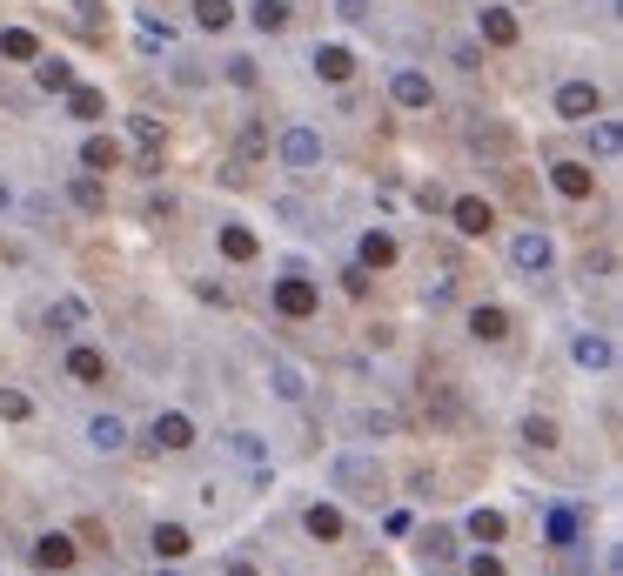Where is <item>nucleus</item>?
<instances>
[{"label": "nucleus", "instance_id": "nucleus-43", "mask_svg": "<svg viewBox=\"0 0 623 576\" xmlns=\"http://www.w3.org/2000/svg\"><path fill=\"white\" fill-rule=\"evenodd\" d=\"M74 7H81V14H101V0H74Z\"/></svg>", "mask_w": 623, "mask_h": 576}, {"label": "nucleus", "instance_id": "nucleus-29", "mask_svg": "<svg viewBox=\"0 0 623 576\" xmlns=\"http://www.w3.org/2000/svg\"><path fill=\"white\" fill-rule=\"evenodd\" d=\"M389 262H396V242H389L382 228H369V235H362V268H389Z\"/></svg>", "mask_w": 623, "mask_h": 576}, {"label": "nucleus", "instance_id": "nucleus-14", "mask_svg": "<svg viewBox=\"0 0 623 576\" xmlns=\"http://www.w3.org/2000/svg\"><path fill=\"white\" fill-rule=\"evenodd\" d=\"M81 168H88V175H108V168H121V148H114L108 134H88V141H81Z\"/></svg>", "mask_w": 623, "mask_h": 576}, {"label": "nucleus", "instance_id": "nucleus-41", "mask_svg": "<svg viewBox=\"0 0 623 576\" xmlns=\"http://www.w3.org/2000/svg\"><path fill=\"white\" fill-rule=\"evenodd\" d=\"M342 282H349V295H369V268H362V262L342 268Z\"/></svg>", "mask_w": 623, "mask_h": 576}, {"label": "nucleus", "instance_id": "nucleus-44", "mask_svg": "<svg viewBox=\"0 0 623 576\" xmlns=\"http://www.w3.org/2000/svg\"><path fill=\"white\" fill-rule=\"evenodd\" d=\"M228 576H255V570H248V563H228Z\"/></svg>", "mask_w": 623, "mask_h": 576}, {"label": "nucleus", "instance_id": "nucleus-18", "mask_svg": "<svg viewBox=\"0 0 623 576\" xmlns=\"http://www.w3.org/2000/svg\"><path fill=\"white\" fill-rule=\"evenodd\" d=\"M570 355H577L583 369H610V362H617V349H610V335H577V342H570Z\"/></svg>", "mask_w": 623, "mask_h": 576}, {"label": "nucleus", "instance_id": "nucleus-11", "mask_svg": "<svg viewBox=\"0 0 623 576\" xmlns=\"http://www.w3.org/2000/svg\"><path fill=\"white\" fill-rule=\"evenodd\" d=\"M309 67L322 74V81H349V74H356V54H349V47H315Z\"/></svg>", "mask_w": 623, "mask_h": 576}, {"label": "nucleus", "instance_id": "nucleus-24", "mask_svg": "<svg viewBox=\"0 0 623 576\" xmlns=\"http://www.w3.org/2000/svg\"><path fill=\"white\" fill-rule=\"evenodd\" d=\"M469 335H476V342H503V335H510V315L503 309H476L469 315Z\"/></svg>", "mask_w": 623, "mask_h": 576}, {"label": "nucleus", "instance_id": "nucleus-3", "mask_svg": "<svg viewBox=\"0 0 623 576\" xmlns=\"http://www.w3.org/2000/svg\"><path fill=\"white\" fill-rule=\"evenodd\" d=\"M557 114H563V121H597V114H603L597 81H563V88H557Z\"/></svg>", "mask_w": 623, "mask_h": 576}, {"label": "nucleus", "instance_id": "nucleus-9", "mask_svg": "<svg viewBox=\"0 0 623 576\" xmlns=\"http://www.w3.org/2000/svg\"><path fill=\"white\" fill-rule=\"evenodd\" d=\"M389 94H396V108H429V101H436L429 74H416V67H402L396 81H389Z\"/></svg>", "mask_w": 623, "mask_h": 576}, {"label": "nucleus", "instance_id": "nucleus-1", "mask_svg": "<svg viewBox=\"0 0 623 576\" xmlns=\"http://www.w3.org/2000/svg\"><path fill=\"white\" fill-rule=\"evenodd\" d=\"M335 489H349V496H362V503H376L382 496V469H376V456H335Z\"/></svg>", "mask_w": 623, "mask_h": 576}, {"label": "nucleus", "instance_id": "nucleus-26", "mask_svg": "<svg viewBox=\"0 0 623 576\" xmlns=\"http://www.w3.org/2000/svg\"><path fill=\"white\" fill-rule=\"evenodd\" d=\"M248 21L262 27V34H282V27H289V0H255V7H248Z\"/></svg>", "mask_w": 623, "mask_h": 576}, {"label": "nucleus", "instance_id": "nucleus-33", "mask_svg": "<svg viewBox=\"0 0 623 576\" xmlns=\"http://www.w3.org/2000/svg\"><path fill=\"white\" fill-rule=\"evenodd\" d=\"M523 443H530V449H557V422L530 416V422H523Z\"/></svg>", "mask_w": 623, "mask_h": 576}, {"label": "nucleus", "instance_id": "nucleus-20", "mask_svg": "<svg viewBox=\"0 0 623 576\" xmlns=\"http://www.w3.org/2000/svg\"><path fill=\"white\" fill-rule=\"evenodd\" d=\"M543 536H550V550H570V543H577V510H563L557 503V510L543 516Z\"/></svg>", "mask_w": 623, "mask_h": 576}, {"label": "nucleus", "instance_id": "nucleus-2", "mask_svg": "<svg viewBox=\"0 0 623 576\" xmlns=\"http://www.w3.org/2000/svg\"><path fill=\"white\" fill-rule=\"evenodd\" d=\"M510 262H516V275H550L557 248H550V235H543V228H523V235L510 242Z\"/></svg>", "mask_w": 623, "mask_h": 576}, {"label": "nucleus", "instance_id": "nucleus-10", "mask_svg": "<svg viewBox=\"0 0 623 576\" xmlns=\"http://www.w3.org/2000/svg\"><path fill=\"white\" fill-rule=\"evenodd\" d=\"M483 41H490V47H516V41H523V27H516L510 7H483Z\"/></svg>", "mask_w": 623, "mask_h": 576}, {"label": "nucleus", "instance_id": "nucleus-35", "mask_svg": "<svg viewBox=\"0 0 623 576\" xmlns=\"http://www.w3.org/2000/svg\"><path fill=\"white\" fill-rule=\"evenodd\" d=\"M423 556L429 563H449V556H456V536L449 530H423Z\"/></svg>", "mask_w": 623, "mask_h": 576}, {"label": "nucleus", "instance_id": "nucleus-19", "mask_svg": "<svg viewBox=\"0 0 623 576\" xmlns=\"http://www.w3.org/2000/svg\"><path fill=\"white\" fill-rule=\"evenodd\" d=\"M302 530H309L315 543H335V536H342V510H329V503H309V516H302Z\"/></svg>", "mask_w": 623, "mask_h": 576}, {"label": "nucleus", "instance_id": "nucleus-28", "mask_svg": "<svg viewBox=\"0 0 623 576\" xmlns=\"http://www.w3.org/2000/svg\"><path fill=\"white\" fill-rule=\"evenodd\" d=\"M67 376H74V382H101V376H108V362H101L94 349H67Z\"/></svg>", "mask_w": 623, "mask_h": 576}, {"label": "nucleus", "instance_id": "nucleus-5", "mask_svg": "<svg viewBox=\"0 0 623 576\" xmlns=\"http://www.w3.org/2000/svg\"><path fill=\"white\" fill-rule=\"evenodd\" d=\"M275 309L289 315V322H309L315 315V282L309 275H282V282H275Z\"/></svg>", "mask_w": 623, "mask_h": 576}, {"label": "nucleus", "instance_id": "nucleus-34", "mask_svg": "<svg viewBox=\"0 0 623 576\" xmlns=\"http://www.w3.org/2000/svg\"><path fill=\"white\" fill-rule=\"evenodd\" d=\"M27 416H34L27 389H0V422H27Z\"/></svg>", "mask_w": 623, "mask_h": 576}, {"label": "nucleus", "instance_id": "nucleus-45", "mask_svg": "<svg viewBox=\"0 0 623 576\" xmlns=\"http://www.w3.org/2000/svg\"><path fill=\"white\" fill-rule=\"evenodd\" d=\"M155 576H175V570H155Z\"/></svg>", "mask_w": 623, "mask_h": 576}, {"label": "nucleus", "instance_id": "nucleus-4", "mask_svg": "<svg viewBox=\"0 0 623 576\" xmlns=\"http://www.w3.org/2000/svg\"><path fill=\"white\" fill-rule=\"evenodd\" d=\"M275 155H282V168H295V175H309L315 161H322V134H315V128H289Z\"/></svg>", "mask_w": 623, "mask_h": 576}, {"label": "nucleus", "instance_id": "nucleus-36", "mask_svg": "<svg viewBox=\"0 0 623 576\" xmlns=\"http://www.w3.org/2000/svg\"><path fill=\"white\" fill-rule=\"evenodd\" d=\"M228 449H235L242 463H255V469H262V436H248V429H235V436H228Z\"/></svg>", "mask_w": 623, "mask_h": 576}, {"label": "nucleus", "instance_id": "nucleus-21", "mask_svg": "<svg viewBox=\"0 0 623 576\" xmlns=\"http://www.w3.org/2000/svg\"><path fill=\"white\" fill-rule=\"evenodd\" d=\"M255 248H262V242H255V228H242V222L222 228V255H228V262H255Z\"/></svg>", "mask_w": 623, "mask_h": 576}, {"label": "nucleus", "instance_id": "nucleus-42", "mask_svg": "<svg viewBox=\"0 0 623 576\" xmlns=\"http://www.w3.org/2000/svg\"><path fill=\"white\" fill-rule=\"evenodd\" d=\"M335 14H342V21H362V14H369V0H335Z\"/></svg>", "mask_w": 623, "mask_h": 576}, {"label": "nucleus", "instance_id": "nucleus-15", "mask_svg": "<svg viewBox=\"0 0 623 576\" xmlns=\"http://www.w3.org/2000/svg\"><path fill=\"white\" fill-rule=\"evenodd\" d=\"M34 81H41L47 94H67L74 88V67H67L61 54H34Z\"/></svg>", "mask_w": 623, "mask_h": 576}, {"label": "nucleus", "instance_id": "nucleus-37", "mask_svg": "<svg viewBox=\"0 0 623 576\" xmlns=\"http://www.w3.org/2000/svg\"><path fill=\"white\" fill-rule=\"evenodd\" d=\"M168 41H175V27L148 14V21H141V47H168Z\"/></svg>", "mask_w": 623, "mask_h": 576}, {"label": "nucleus", "instance_id": "nucleus-17", "mask_svg": "<svg viewBox=\"0 0 623 576\" xmlns=\"http://www.w3.org/2000/svg\"><path fill=\"white\" fill-rule=\"evenodd\" d=\"M34 563H41V570H67V563H74V536L47 530L41 543H34Z\"/></svg>", "mask_w": 623, "mask_h": 576}, {"label": "nucleus", "instance_id": "nucleus-30", "mask_svg": "<svg viewBox=\"0 0 623 576\" xmlns=\"http://www.w3.org/2000/svg\"><path fill=\"white\" fill-rule=\"evenodd\" d=\"M67 195H74V208H88V215H101V208H108V188H101L94 175H81L74 188H67Z\"/></svg>", "mask_w": 623, "mask_h": 576}, {"label": "nucleus", "instance_id": "nucleus-38", "mask_svg": "<svg viewBox=\"0 0 623 576\" xmlns=\"http://www.w3.org/2000/svg\"><path fill=\"white\" fill-rule=\"evenodd\" d=\"M463 576H503V556H490V550H476L463 563Z\"/></svg>", "mask_w": 623, "mask_h": 576}, {"label": "nucleus", "instance_id": "nucleus-40", "mask_svg": "<svg viewBox=\"0 0 623 576\" xmlns=\"http://www.w3.org/2000/svg\"><path fill=\"white\" fill-rule=\"evenodd\" d=\"M228 81H235V88H255V61H242V54H235V61H228Z\"/></svg>", "mask_w": 623, "mask_h": 576}, {"label": "nucleus", "instance_id": "nucleus-32", "mask_svg": "<svg viewBox=\"0 0 623 576\" xmlns=\"http://www.w3.org/2000/svg\"><path fill=\"white\" fill-rule=\"evenodd\" d=\"M195 21L208 27V34H215V27H228V21H235V7H228V0H195Z\"/></svg>", "mask_w": 623, "mask_h": 576}, {"label": "nucleus", "instance_id": "nucleus-16", "mask_svg": "<svg viewBox=\"0 0 623 576\" xmlns=\"http://www.w3.org/2000/svg\"><path fill=\"white\" fill-rule=\"evenodd\" d=\"M88 443L101 449V456L128 449V422H121V416H94V422H88Z\"/></svg>", "mask_w": 623, "mask_h": 576}, {"label": "nucleus", "instance_id": "nucleus-8", "mask_svg": "<svg viewBox=\"0 0 623 576\" xmlns=\"http://www.w3.org/2000/svg\"><path fill=\"white\" fill-rule=\"evenodd\" d=\"M449 215H456V228H463V235H490V228H496V208H490V201H476V195L449 201Z\"/></svg>", "mask_w": 623, "mask_h": 576}, {"label": "nucleus", "instance_id": "nucleus-31", "mask_svg": "<svg viewBox=\"0 0 623 576\" xmlns=\"http://www.w3.org/2000/svg\"><path fill=\"white\" fill-rule=\"evenodd\" d=\"M128 128H134V141H141V155H161V121L155 114H128Z\"/></svg>", "mask_w": 623, "mask_h": 576}, {"label": "nucleus", "instance_id": "nucleus-13", "mask_svg": "<svg viewBox=\"0 0 623 576\" xmlns=\"http://www.w3.org/2000/svg\"><path fill=\"white\" fill-rule=\"evenodd\" d=\"M67 114H74V121H108V94L74 81V88H67Z\"/></svg>", "mask_w": 623, "mask_h": 576}, {"label": "nucleus", "instance_id": "nucleus-39", "mask_svg": "<svg viewBox=\"0 0 623 576\" xmlns=\"http://www.w3.org/2000/svg\"><path fill=\"white\" fill-rule=\"evenodd\" d=\"M590 141H597V155L610 161V155H617V121H597V134H590Z\"/></svg>", "mask_w": 623, "mask_h": 576}, {"label": "nucleus", "instance_id": "nucleus-25", "mask_svg": "<svg viewBox=\"0 0 623 576\" xmlns=\"http://www.w3.org/2000/svg\"><path fill=\"white\" fill-rule=\"evenodd\" d=\"M503 530H510V523H503V510H483V503L469 510V536H476V543H503Z\"/></svg>", "mask_w": 623, "mask_h": 576}, {"label": "nucleus", "instance_id": "nucleus-27", "mask_svg": "<svg viewBox=\"0 0 623 576\" xmlns=\"http://www.w3.org/2000/svg\"><path fill=\"white\" fill-rule=\"evenodd\" d=\"M0 54H7V61H34V54H41V41H34L27 27H0Z\"/></svg>", "mask_w": 623, "mask_h": 576}, {"label": "nucleus", "instance_id": "nucleus-7", "mask_svg": "<svg viewBox=\"0 0 623 576\" xmlns=\"http://www.w3.org/2000/svg\"><path fill=\"white\" fill-rule=\"evenodd\" d=\"M550 188H557L563 201H590V188H597V181H590V168H583V161H550Z\"/></svg>", "mask_w": 623, "mask_h": 576}, {"label": "nucleus", "instance_id": "nucleus-6", "mask_svg": "<svg viewBox=\"0 0 623 576\" xmlns=\"http://www.w3.org/2000/svg\"><path fill=\"white\" fill-rule=\"evenodd\" d=\"M148 443H155V449H168V456H181V449H195V422L181 416V409H168V416H155V422H148Z\"/></svg>", "mask_w": 623, "mask_h": 576}, {"label": "nucleus", "instance_id": "nucleus-12", "mask_svg": "<svg viewBox=\"0 0 623 576\" xmlns=\"http://www.w3.org/2000/svg\"><path fill=\"white\" fill-rule=\"evenodd\" d=\"M188 550H195V536L181 530V523H155V563H181Z\"/></svg>", "mask_w": 623, "mask_h": 576}, {"label": "nucleus", "instance_id": "nucleus-23", "mask_svg": "<svg viewBox=\"0 0 623 576\" xmlns=\"http://www.w3.org/2000/svg\"><path fill=\"white\" fill-rule=\"evenodd\" d=\"M268 382H275V396H282V402H302V396H309V382H302V369H295V362H275V369H268Z\"/></svg>", "mask_w": 623, "mask_h": 576}, {"label": "nucleus", "instance_id": "nucleus-22", "mask_svg": "<svg viewBox=\"0 0 623 576\" xmlns=\"http://www.w3.org/2000/svg\"><path fill=\"white\" fill-rule=\"evenodd\" d=\"M47 322H54V335H74V329H81V322H88V302H81V295H61V302H54V315H47Z\"/></svg>", "mask_w": 623, "mask_h": 576}]
</instances>
